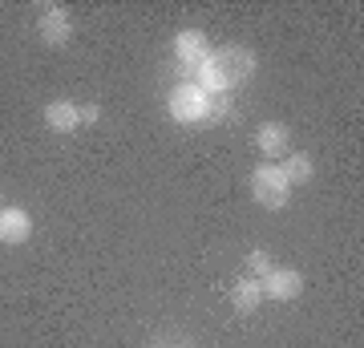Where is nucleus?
Here are the masks:
<instances>
[{"mask_svg": "<svg viewBox=\"0 0 364 348\" xmlns=\"http://www.w3.org/2000/svg\"><path fill=\"white\" fill-rule=\"evenodd\" d=\"M255 73V57L247 49H223V53H210L207 61L198 65V85L207 93H231L235 85H243V81Z\"/></svg>", "mask_w": 364, "mask_h": 348, "instance_id": "f257e3e1", "label": "nucleus"}, {"mask_svg": "<svg viewBox=\"0 0 364 348\" xmlns=\"http://www.w3.org/2000/svg\"><path fill=\"white\" fill-rule=\"evenodd\" d=\"M170 114L178 117L182 126H195V122H207V90L198 81H182L170 90Z\"/></svg>", "mask_w": 364, "mask_h": 348, "instance_id": "f03ea898", "label": "nucleus"}, {"mask_svg": "<svg viewBox=\"0 0 364 348\" xmlns=\"http://www.w3.org/2000/svg\"><path fill=\"white\" fill-rule=\"evenodd\" d=\"M251 191H255L259 206H272V211H279V206L287 203V194H291V186L284 182L279 167H259L255 174H251Z\"/></svg>", "mask_w": 364, "mask_h": 348, "instance_id": "7ed1b4c3", "label": "nucleus"}, {"mask_svg": "<svg viewBox=\"0 0 364 348\" xmlns=\"http://www.w3.org/2000/svg\"><path fill=\"white\" fill-rule=\"evenodd\" d=\"M174 53H178L182 73H198V65H203V61L210 57L207 37H203L198 28H186V33H178V41H174Z\"/></svg>", "mask_w": 364, "mask_h": 348, "instance_id": "20e7f679", "label": "nucleus"}, {"mask_svg": "<svg viewBox=\"0 0 364 348\" xmlns=\"http://www.w3.org/2000/svg\"><path fill=\"white\" fill-rule=\"evenodd\" d=\"M259 288H263V296H272V300H296L304 292V275L291 268H272V275L259 280Z\"/></svg>", "mask_w": 364, "mask_h": 348, "instance_id": "39448f33", "label": "nucleus"}, {"mask_svg": "<svg viewBox=\"0 0 364 348\" xmlns=\"http://www.w3.org/2000/svg\"><path fill=\"white\" fill-rule=\"evenodd\" d=\"M37 33L45 45H65L69 37H73V21H69L65 9H45L37 21Z\"/></svg>", "mask_w": 364, "mask_h": 348, "instance_id": "423d86ee", "label": "nucleus"}, {"mask_svg": "<svg viewBox=\"0 0 364 348\" xmlns=\"http://www.w3.org/2000/svg\"><path fill=\"white\" fill-rule=\"evenodd\" d=\"M28 231H33V219L21 206H4L0 211V243H25Z\"/></svg>", "mask_w": 364, "mask_h": 348, "instance_id": "0eeeda50", "label": "nucleus"}, {"mask_svg": "<svg viewBox=\"0 0 364 348\" xmlns=\"http://www.w3.org/2000/svg\"><path fill=\"white\" fill-rule=\"evenodd\" d=\"M255 146H259V154H272V158L291 154V138H287V130L279 126V122H267V126L255 134Z\"/></svg>", "mask_w": 364, "mask_h": 348, "instance_id": "6e6552de", "label": "nucleus"}, {"mask_svg": "<svg viewBox=\"0 0 364 348\" xmlns=\"http://www.w3.org/2000/svg\"><path fill=\"white\" fill-rule=\"evenodd\" d=\"M45 122H49V130H57V134H73V130L81 126L77 105L73 102H53L49 110H45Z\"/></svg>", "mask_w": 364, "mask_h": 348, "instance_id": "1a4fd4ad", "label": "nucleus"}, {"mask_svg": "<svg viewBox=\"0 0 364 348\" xmlns=\"http://www.w3.org/2000/svg\"><path fill=\"white\" fill-rule=\"evenodd\" d=\"M279 174H284L287 186H299V182H308L312 179V158L308 154H284V162H279Z\"/></svg>", "mask_w": 364, "mask_h": 348, "instance_id": "9d476101", "label": "nucleus"}, {"mask_svg": "<svg viewBox=\"0 0 364 348\" xmlns=\"http://www.w3.org/2000/svg\"><path fill=\"white\" fill-rule=\"evenodd\" d=\"M259 296H263V288H259V280H251V275H243V280L231 288V304L239 312H255L259 308Z\"/></svg>", "mask_w": 364, "mask_h": 348, "instance_id": "9b49d317", "label": "nucleus"}, {"mask_svg": "<svg viewBox=\"0 0 364 348\" xmlns=\"http://www.w3.org/2000/svg\"><path fill=\"white\" fill-rule=\"evenodd\" d=\"M247 271H251V280H267V275H272V255H267V251H251Z\"/></svg>", "mask_w": 364, "mask_h": 348, "instance_id": "f8f14e48", "label": "nucleus"}, {"mask_svg": "<svg viewBox=\"0 0 364 348\" xmlns=\"http://www.w3.org/2000/svg\"><path fill=\"white\" fill-rule=\"evenodd\" d=\"M81 122H102V105H77Z\"/></svg>", "mask_w": 364, "mask_h": 348, "instance_id": "ddd939ff", "label": "nucleus"}]
</instances>
